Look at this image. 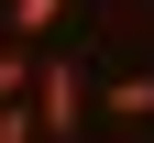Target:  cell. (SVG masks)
<instances>
[{"label": "cell", "mask_w": 154, "mask_h": 143, "mask_svg": "<svg viewBox=\"0 0 154 143\" xmlns=\"http://www.w3.org/2000/svg\"><path fill=\"white\" fill-rule=\"evenodd\" d=\"M33 121H44V143H77L88 132V77H77L66 55H44V77H33Z\"/></svg>", "instance_id": "1"}, {"label": "cell", "mask_w": 154, "mask_h": 143, "mask_svg": "<svg viewBox=\"0 0 154 143\" xmlns=\"http://www.w3.org/2000/svg\"><path fill=\"white\" fill-rule=\"evenodd\" d=\"M99 121H110V132H132V121H154V66L110 77V88H99Z\"/></svg>", "instance_id": "2"}, {"label": "cell", "mask_w": 154, "mask_h": 143, "mask_svg": "<svg viewBox=\"0 0 154 143\" xmlns=\"http://www.w3.org/2000/svg\"><path fill=\"white\" fill-rule=\"evenodd\" d=\"M33 77H44L33 33H0V99H33Z\"/></svg>", "instance_id": "3"}, {"label": "cell", "mask_w": 154, "mask_h": 143, "mask_svg": "<svg viewBox=\"0 0 154 143\" xmlns=\"http://www.w3.org/2000/svg\"><path fill=\"white\" fill-rule=\"evenodd\" d=\"M0 11H11V33H55L66 22V0H0Z\"/></svg>", "instance_id": "4"}, {"label": "cell", "mask_w": 154, "mask_h": 143, "mask_svg": "<svg viewBox=\"0 0 154 143\" xmlns=\"http://www.w3.org/2000/svg\"><path fill=\"white\" fill-rule=\"evenodd\" d=\"M0 33H11V11H0Z\"/></svg>", "instance_id": "5"}]
</instances>
